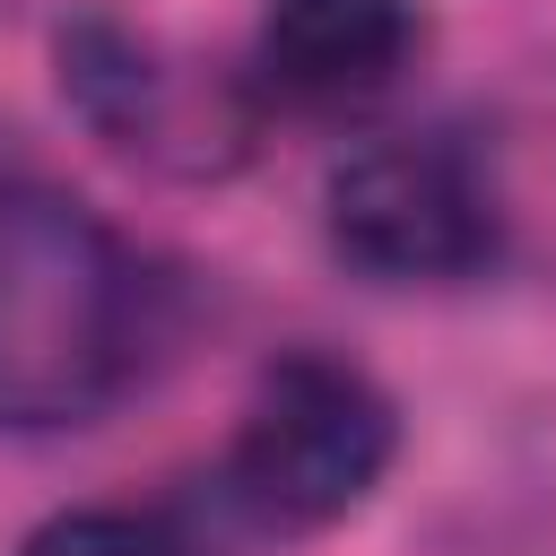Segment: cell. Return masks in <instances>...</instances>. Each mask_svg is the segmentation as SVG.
Instances as JSON below:
<instances>
[{"label":"cell","instance_id":"cell-2","mask_svg":"<svg viewBox=\"0 0 556 556\" xmlns=\"http://www.w3.org/2000/svg\"><path fill=\"white\" fill-rule=\"evenodd\" d=\"M391 452H400V417H391L382 382L356 374L348 356L287 348L278 365H261V382L243 400L226 486L269 530H330L382 486Z\"/></svg>","mask_w":556,"mask_h":556},{"label":"cell","instance_id":"cell-5","mask_svg":"<svg viewBox=\"0 0 556 556\" xmlns=\"http://www.w3.org/2000/svg\"><path fill=\"white\" fill-rule=\"evenodd\" d=\"M417 61V0H269L261 9V87L313 113L374 104Z\"/></svg>","mask_w":556,"mask_h":556},{"label":"cell","instance_id":"cell-1","mask_svg":"<svg viewBox=\"0 0 556 556\" xmlns=\"http://www.w3.org/2000/svg\"><path fill=\"white\" fill-rule=\"evenodd\" d=\"M156 339L139 252L52 182H0V426L52 434L104 417Z\"/></svg>","mask_w":556,"mask_h":556},{"label":"cell","instance_id":"cell-3","mask_svg":"<svg viewBox=\"0 0 556 556\" xmlns=\"http://www.w3.org/2000/svg\"><path fill=\"white\" fill-rule=\"evenodd\" d=\"M52 52H61L70 113L113 156H130L148 174H174V182H217V174H235L252 156V130H261L252 96L226 70L174 52L165 35L87 9V17H70L52 35Z\"/></svg>","mask_w":556,"mask_h":556},{"label":"cell","instance_id":"cell-4","mask_svg":"<svg viewBox=\"0 0 556 556\" xmlns=\"http://www.w3.org/2000/svg\"><path fill=\"white\" fill-rule=\"evenodd\" d=\"M330 252L382 287H452L478 278L504 243L495 191L452 139H365L321 182Z\"/></svg>","mask_w":556,"mask_h":556},{"label":"cell","instance_id":"cell-6","mask_svg":"<svg viewBox=\"0 0 556 556\" xmlns=\"http://www.w3.org/2000/svg\"><path fill=\"white\" fill-rule=\"evenodd\" d=\"M17 556H191L156 513H122V504H78V513H52Z\"/></svg>","mask_w":556,"mask_h":556}]
</instances>
